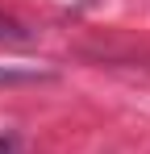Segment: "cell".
I'll list each match as a JSON object with an SVG mask.
<instances>
[{
	"instance_id": "1",
	"label": "cell",
	"mask_w": 150,
	"mask_h": 154,
	"mask_svg": "<svg viewBox=\"0 0 150 154\" xmlns=\"http://www.w3.org/2000/svg\"><path fill=\"white\" fill-rule=\"evenodd\" d=\"M50 71L38 67H17V63H0V88H25V83H46Z\"/></svg>"
},
{
	"instance_id": "2",
	"label": "cell",
	"mask_w": 150,
	"mask_h": 154,
	"mask_svg": "<svg viewBox=\"0 0 150 154\" xmlns=\"http://www.w3.org/2000/svg\"><path fill=\"white\" fill-rule=\"evenodd\" d=\"M0 38H21V33H17V25H13L8 17H0Z\"/></svg>"
}]
</instances>
